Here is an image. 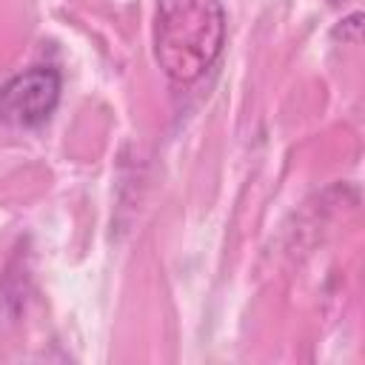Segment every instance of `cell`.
<instances>
[{
	"mask_svg": "<svg viewBox=\"0 0 365 365\" xmlns=\"http://www.w3.org/2000/svg\"><path fill=\"white\" fill-rule=\"evenodd\" d=\"M225 11L220 0H160L154 57L174 83L197 80L222 51Z\"/></svg>",
	"mask_w": 365,
	"mask_h": 365,
	"instance_id": "6da1fadb",
	"label": "cell"
},
{
	"mask_svg": "<svg viewBox=\"0 0 365 365\" xmlns=\"http://www.w3.org/2000/svg\"><path fill=\"white\" fill-rule=\"evenodd\" d=\"M60 103V71L31 66L0 86V123L34 128L51 117Z\"/></svg>",
	"mask_w": 365,
	"mask_h": 365,
	"instance_id": "7a4b0ae2",
	"label": "cell"
}]
</instances>
